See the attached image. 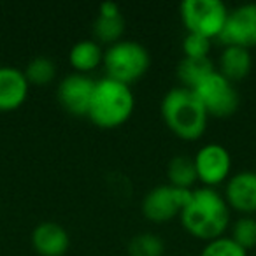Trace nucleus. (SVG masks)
Returning <instances> with one entry per match:
<instances>
[{
  "label": "nucleus",
  "instance_id": "nucleus-1",
  "mask_svg": "<svg viewBox=\"0 0 256 256\" xmlns=\"http://www.w3.org/2000/svg\"><path fill=\"white\" fill-rule=\"evenodd\" d=\"M230 210L224 195L216 188L200 186L192 190V196L179 218L182 228L192 237L209 242L224 235L230 224Z\"/></svg>",
  "mask_w": 256,
  "mask_h": 256
},
{
  "label": "nucleus",
  "instance_id": "nucleus-2",
  "mask_svg": "<svg viewBox=\"0 0 256 256\" xmlns=\"http://www.w3.org/2000/svg\"><path fill=\"white\" fill-rule=\"evenodd\" d=\"M162 118L167 128L182 140H196L204 136L209 114L193 90L184 86L170 88L162 98Z\"/></svg>",
  "mask_w": 256,
  "mask_h": 256
},
{
  "label": "nucleus",
  "instance_id": "nucleus-3",
  "mask_svg": "<svg viewBox=\"0 0 256 256\" xmlns=\"http://www.w3.org/2000/svg\"><path fill=\"white\" fill-rule=\"evenodd\" d=\"M136 109V96L130 84L110 78L95 81L86 116L100 128H118L130 120Z\"/></svg>",
  "mask_w": 256,
  "mask_h": 256
},
{
  "label": "nucleus",
  "instance_id": "nucleus-4",
  "mask_svg": "<svg viewBox=\"0 0 256 256\" xmlns=\"http://www.w3.org/2000/svg\"><path fill=\"white\" fill-rule=\"evenodd\" d=\"M106 76L124 84L140 79L151 65L150 51L134 39H121L104 51Z\"/></svg>",
  "mask_w": 256,
  "mask_h": 256
},
{
  "label": "nucleus",
  "instance_id": "nucleus-5",
  "mask_svg": "<svg viewBox=\"0 0 256 256\" xmlns=\"http://www.w3.org/2000/svg\"><path fill=\"white\" fill-rule=\"evenodd\" d=\"M228 9L221 0H182L179 14L186 32L218 39L228 18Z\"/></svg>",
  "mask_w": 256,
  "mask_h": 256
},
{
  "label": "nucleus",
  "instance_id": "nucleus-6",
  "mask_svg": "<svg viewBox=\"0 0 256 256\" xmlns=\"http://www.w3.org/2000/svg\"><path fill=\"white\" fill-rule=\"evenodd\" d=\"M192 90L212 118H228L240 106V95L235 84L216 68Z\"/></svg>",
  "mask_w": 256,
  "mask_h": 256
},
{
  "label": "nucleus",
  "instance_id": "nucleus-7",
  "mask_svg": "<svg viewBox=\"0 0 256 256\" xmlns=\"http://www.w3.org/2000/svg\"><path fill=\"white\" fill-rule=\"evenodd\" d=\"M192 196V190H181L172 184H160L144 195L140 209L146 220L153 223H167L181 214Z\"/></svg>",
  "mask_w": 256,
  "mask_h": 256
},
{
  "label": "nucleus",
  "instance_id": "nucleus-8",
  "mask_svg": "<svg viewBox=\"0 0 256 256\" xmlns=\"http://www.w3.org/2000/svg\"><path fill=\"white\" fill-rule=\"evenodd\" d=\"M193 164L196 168V178L207 188H216L230 179L232 156L223 144H204L193 156Z\"/></svg>",
  "mask_w": 256,
  "mask_h": 256
},
{
  "label": "nucleus",
  "instance_id": "nucleus-9",
  "mask_svg": "<svg viewBox=\"0 0 256 256\" xmlns=\"http://www.w3.org/2000/svg\"><path fill=\"white\" fill-rule=\"evenodd\" d=\"M223 46H240L251 50L256 46V4L237 6L228 12L223 32L218 37Z\"/></svg>",
  "mask_w": 256,
  "mask_h": 256
},
{
  "label": "nucleus",
  "instance_id": "nucleus-10",
  "mask_svg": "<svg viewBox=\"0 0 256 256\" xmlns=\"http://www.w3.org/2000/svg\"><path fill=\"white\" fill-rule=\"evenodd\" d=\"M95 88V79L88 74H72L65 76L56 88V98L60 106L72 116H86L88 114L90 100Z\"/></svg>",
  "mask_w": 256,
  "mask_h": 256
},
{
  "label": "nucleus",
  "instance_id": "nucleus-11",
  "mask_svg": "<svg viewBox=\"0 0 256 256\" xmlns=\"http://www.w3.org/2000/svg\"><path fill=\"white\" fill-rule=\"evenodd\" d=\"M224 200L240 216H252L256 212V172L240 170L230 176L224 188Z\"/></svg>",
  "mask_w": 256,
  "mask_h": 256
},
{
  "label": "nucleus",
  "instance_id": "nucleus-12",
  "mask_svg": "<svg viewBox=\"0 0 256 256\" xmlns=\"http://www.w3.org/2000/svg\"><path fill=\"white\" fill-rule=\"evenodd\" d=\"M30 84L25 72L12 65H0V110H14L25 104Z\"/></svg>",
  "mask_w": 256,
  "mask_h": 256
},
{
  "label": "nucleus",
  "instance_id": "nucleus-13",
  "mask_svg": "<svg viewBox=\"0 0 256 256\" xmlns=\"http://www.w3.org/2000/svg\"><path fill=\"white\" fill-rule=\"evenodd\" d=\"M32 246L40 256H64L70 248L68 232L56 221H42L32 232Z\"/></svg>",
  "mask_w": 256,
  "mask_h": 256
},
{
  "label": "nucleus",
  "instance_id": "nucleus-14",
  "mask_svg": "<svg viewBox=\"0 0 256 256\" xmlns=\"http://www.w3.org/2000/svg\"><path fill=\"white\" fill-rule=\"evenodd\" d=\"M218 65H220L218 70L232 82L240 81L246 76H249L252 68L251 51L240 46H224L220 54Z\"/></svg>",
  "mask_w": 256,
  "mask_h": 256
},
{
  "label": "nucleus",
  "instance_id": "nucleus-15",
  "mask_svg": "<svg viewBox=\"0 0 256 256\" xmlns=\"http://www.w3.org/2000/svg\"><path fill=\"white\" fill-rule=\"evenodd\" d=\"M68 62L79 74H88L104 64V50L102 44L95 39L78 40L68 51Z\"/></svg>",
  "mask_w": 256,
  "mask_h": 256
},
{
  "label": "nucleus",
  "instance_id": "nucleus-16",
  "mask_svg": "<svg viewBox=\"0 0 256 256\" xmlns=\"http://www.w3.org/2000/svg\"><path fill=\"white\" fill-rule=\"evenodd\" d=\"M167 179L168 184L176 186V188L193 190L195 182L198 181L193 158L186 156V154H176L174 158H170L167 165Z\"/></svg>",
  "mask_w": 256,
  "mask_h": 256
},
{
  "label": "nucleus",
  "instance_id": "nucleus-17",
  "mask_svg": "<svg viewBox=\"0 0 256 256\" xmlns=\"http://www.w3.org/2000/svg\"><path fill=\"white\" fill-rule=\"evenodd\" d=\"M214 70V64L210 58H188L182 56L178 65V79L184 88H195L206 76Z\"/></svg>",
  "mask_w": 256,
  "mask_h": 256
},
{
  "label": "nucleus",
  "instance_id": "nucleus-18",
  "mask_svg": "<svg viewBox=\"0 0 256 256\" xmlns=\"http://www.w3.org/2000/svg\"><path fill=\"white\" fill-rule=\"evenodd\" d=\"M30 86H46L56 78V65L48 56H34L23 68Z\"/></svg>",
  "mask_w": 256,
  "mask_h": 256
},
{
  "label": "nucleus",
  "instance_id": "nucleus-19",
  "mask_svg": "<svg viewBox=\"0 0 256 256\" xmlns=\"http://www.w3.org/2000/svg\"><path fill=\"white\" fill-rule=\"evenodd\" d=\"M124 32V20L123 16L118 18H106V16H96L93 23V37L98 44H110L121 40Z\"/></svg>",
  "mask_w": 256,
  "mask_h": 256
},
{
  "label": "nucleus",
  "instance_id": "nucleus-20",
  "mask_svg": "<svg viewBox=\"0 0 256 256\" xmlns=\"http://www.w3.org/2000/svg\"><path fill=\"white\" fill-rule=\"evenodd\" d=\"M165 244L160 235L142 232L130 238L128 242V256H164Z\"/></svg>",
  "mask_w": 256,
  "mask_h": 256
},
{
  "label": "nucleus",
  "instance_id": "nucleus-21",
  "mask_svg": "<svg viewBox=\"0 0 256 256\" xmlns=\"http://www.w3.org/2000/svg\"><path fill=\"white\" fill-rule=\"evenodd\" d=\"M232 238L248 251L256 246V218L240 216L232 224Z\"/></svg>",
  "mask_w": 256,
  "mask_h": 256
},
{
  "label": "nucleus",
  "instance_id": "nucleus-22",
  "mask_svg": "<svg viewBox=\"0 0 256 256\" xmlns=\"http://www.w3.org/2000/svg\"><path fill=\"white\" fill-rule=\"evenodd\" d=\"M200 256H248V251L232 237L223 235V237L206 242V246L200 251Z\"/></svg>",
  "mask_w": 256,
  "mask_h": 256
},
{
  "label": "nucleus",
  "instance_id": "nucleus-23",
  "mask_svg": "<svg viewBox=\"0 0 256 256\" xmlns=\"http://www.w3.org/2000/svg\"><path fill=\"white\" fill-rule=\"evenodd\" d=\"M181 48L184 56L188 58H209L210 48H212V39L198 36V34L186 32Z\"/></svg>",
  "mask_w": 256,
  "mask_h": 256
},
{
  "label": "nucleus",
  "instance_id": "nucleus-24",
  "mask_svg": "<svg viewBox=\"0 0 256 256\" xmlns=\"http://www.w3.org/2000/svg\"><path fill=\"white\" fill-rule=\"evenodd\" d=\"M98 16H106V18H118L121 16V8L116 2H102L98 6Z\"/></svg>",
  "mask_w": 256,
  "mask_h": 256
}]
</instances>
